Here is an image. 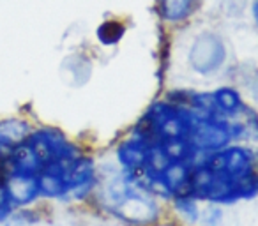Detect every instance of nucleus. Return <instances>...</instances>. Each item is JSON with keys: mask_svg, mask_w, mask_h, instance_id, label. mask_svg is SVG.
<instances>
[{"mask_svg": "<svg viewBox=\"0 0 258 226\" xmlns=\"http://www.w3.org/2000/svg\"><path fill=\"white\" fill-rule=\"evenodd\" d=\"M226 48L216 34L204 32L197 37L189 51V64L200 74H212L223 65Z\"/></svg>", "mask_w": 258, "mask_h": 226, "instance_id": "obj_4", "label": "nucleus"}, {"mask_svg": "<svg viewBox=\"0 0 258 226\" xmlns=\"http://www.w3.org/2000/svg\"><path fill=\"white\" fill-rule=\"evenodd\" d=\"M212 96H214V103L221 115H235L237 111L244 110L239 92L235 89H232V87H221Z\"/></svg>", "mask_w": 258, "mask_h": 226, "instance_id": "obj_11", "label": "nucleus"}, {"mask_svg": "<svg viewBox=\"0 0 258 226\" xmlns=\"http://www.w3.org/2000/svg\"><path fill=\"white\" fill-rule=\"evenodd\" d=\"M0 165H2V158H0Z\"/></svg>", "mask_w": 258, "mask_h": 226, "instance_id": "obj_18", "label": "nucleus"}, {"mask_svg": "<svg viewBox=\"0 0 258 226\" xmlns=\"http://www.w3.org/2000/svg\"><path fill=\"white\" fill-rule=\"evenodd\" d=\"M37 221H39V215L34 210H30V207H27V208H18L13 214V217L8 219L2 226H34Z\"/></svg>", "mask_w": 258, "mask_h": 226, "instance_id": "obj_14", "label": "nucleus"}, {"mask_svg": "<svg viewBox=\"0 0 258 226\" xmlns=\"http://www.w3.org/2000/svg\"><path fill=\"white\" fill-rule=\"evenodd\" d=\"M0 177H2L6 191H8L16 210L18 208L30 207V205H34L41 198L37 175L18 172V170H11V168H4V166L0 165Z\"/></svg>", "mask_w": 258, "mask_h": 226, "instance_id": "obj_5", "label": "nucleus"}, {"mask_svg": "<svg viewBox=\"0 0 258 226\" xmlns=\"http://www.w3.org/2000/svg\"><path fill=\"white\" fill-rule=\"evenodd\" d=\"M204 165L212 172L221 173L230 179H239V177L253 172L251 170V154L242 147H230L225 150L214 152L212 156H209Z\"/></svg>", "mask_w": 258, "mask_h": 226, "instance_id": "obj_6", "label": "nucleus"}, {"mask_svg": "<svg viewBox=\"0 0 258 226\" xmlns=\"http://www.w3.org/2000/svg\"><path fill=\"white\" fill-rule=\"evenodd\" d=\"M32 129L34 126L23 117H2L0 119V158L2 161L29 138Z\"/></svg>", "mask_w": 258, "mask_h": 226, "instance_id": "obj_7", "label": "nucleus"}, {"mask_svg": "<svg viewBox=\"0 0 258 226\" xmlns=\"http://www.w3.org/2000/svg\"><path fill=\"white\" fill-rule=\"evenodd\" d=\"M16 212V207L13 205L11 198H9L6 186L2 182V177H0V226L4 224L8 219L13 217V214Z\"/></svg>", "mask_w": 258, "mask_h": 226, "instance_id": "obj_15", "label": "nucleus"}, {"mask_svg": "<svg viewBox=\"0 0 258 226\" xmlns=\"http://www.w3.org/2000/svg\"><path fill=\"white\" fill-rule=\"evenodd\" d=\"M27 143L36 152L37 159L41 163V170L51 163L71 161L80 158V150L66 138L60 129L51 126L34 127L32 133L27 138Z\"/></svg>", "mask_w": 258, "mask_h": 226, "instance_id": "obj_2", "label": "nucleus"}, {"mask_svg": "<svg viewBox=\"0 0 258 226\" xmlns=\"http://www.w3.org/2000/svg\"><path fill=\"white\" fill-rule=\"evenodd\" d=\"M175 205L180 212H182L184 217H187L189 221H197L198 217V207L197 201L193 196H182V198H175Z\"/></svg>", "mask_w": 258, "mask_h": 226, "instance_id": "obj_16", "label": "nucleus"}, {"mask_svg": "<svg viewBox=\"0 0 258 226\" xmlns=\"http://www.w3.org/2000/svg\"><path fill=\"white\" fill-rule=\"evenodd\" d=\"M172 163V158L168 156V152L165 150L163 143H152L147 148V159H145L144 170L147 172V175L151 179H158L163 172L166 170V166Z\"/></svg>", "mask_w": 258, "mask_h": 226, "instance_id": "obj_10", "label": "nucleus"}, {"mask_svg": "<svg viewBox=\"0 0 258 226\" xmlns=\"http://www.w3.org/2000/svg\"><path fill=\"white\" fill-rule=\"evenodd\" d=\"M253 18H254V23H256V27H258V0H254L253 2Z\"/></svg>", "mask_w": 258, "mask_h": 226, "instance_id": "obj_17", "label": "nucleus"}, {"mask_svg": "<svg viewBox=\"0 0 258 226\" xmlns=\"http://www.w3.org/2000/svg\"><path fill=\"white\" fill-rule=\"evenodd\" d=\"M144 122L147 126H140L137 131L149 145L163 143L172 140H187L191 129V115L187 111L173 108L166 103H158L151 108Z\"/></svg>", "mask_w": 258, "mask_h": 226, "instance_id": "obj_1", "label": "nucleus"}, {"mask_svg": "<svg viewBox=\"0 0 258 226\" xmlns=\"http://www.w3.org/2000/svg\"><path fill=\"white\" fill-rule=\"evenodd\" d=\"M189 115L191 129L187 140L197 150H223L242 131L240 126H230L223 119H202L193 113Z\"/></svg>", "mask_w": 258, "mask_h": 226, "instance_id": "obj_3", "label": "nucleus"}, {"mask_svg": "<svg viewBox=\"0 0 258 226\" xmlns=\"http://www.w3.org/2000/svg\"><path fill=\"white\" fill-rule=\"evenodd\" d=\"M198 0H161V15L168 22H182L191 15Z\"/></svg>", "mask_w": 258, "mask_h": 226, "instance_id": "obj_12", "label": "nucleus"}, {"mask_svg": "<svg viewBox=\"0 0 258 226\" xmlns=\"http://www.w3.org/2000/svg\"><path fill=\"white\" fill-rule=\"evenodd\" d=\"M158 179L166 193L173 194L175 198L189 196L191 166L187 161H172Z\"/></svg>", "mask_w": 258, "mask_h": 226, "instance_id": "obj_8", "label": "nucleus"}, {"mask_svg": "<svg viewBox=\"0 0 258 226\" xmlns=\"http://www.w3.org/2000/svg\"><path fill=\"white\" fill-rule=\"evenodd\" d=\"M122 36H124V25L115 22V20L104 22L103 25L97 29V39H99L103 44H106V46L117 44L118 41L122 39Z\"/></svg>", "mask_w": 258, "mask_h": 226, "instance_id": "obj_13", "label": "nucleus"}, {"mask_svg": "<svg viewBox=\"0 0 258 226\" xmlns=\"http://www.w3.org/2000/svg\"><path fill=\"white\" fill-rule=\"evenodd\" d=\"M147 148L149 143L142 136H135L133 140H127L118 147V161L122 166L129 170V172H137V170H144L145 159H147Z\"/></svg>", "mask_w": 258, "mask_h": 226, "instance_id": "obj_9", "label": "nucleus"}]
</instances>
